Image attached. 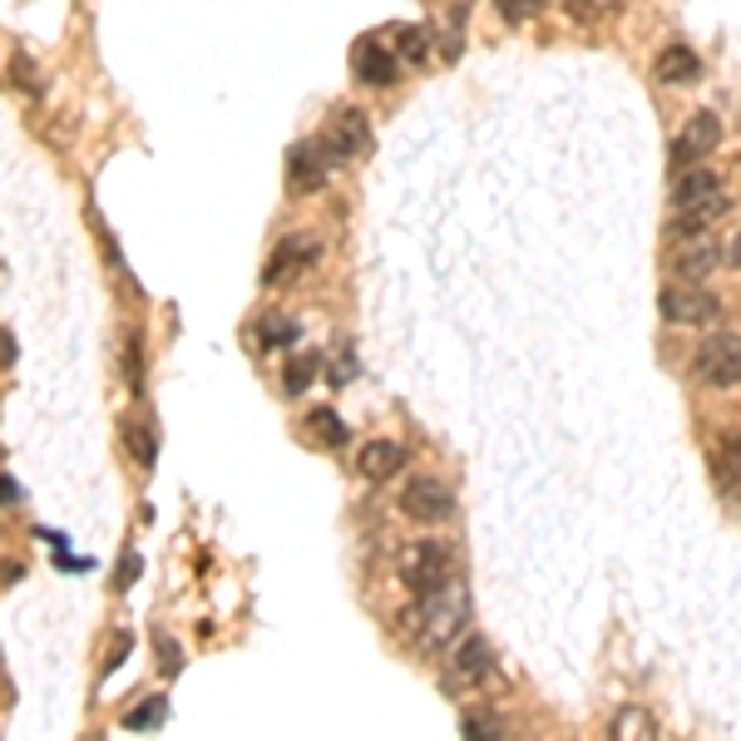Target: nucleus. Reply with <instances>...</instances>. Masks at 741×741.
<instances>
[{"instance_id": "obj_6", "label": "nucleus", "mask_w": 741, "mask_h": 741, "mask_svg": "<svg viewBox=\"0 0 741 741\" xmlns=\"http://www.w3.org/2000/svg\"><path fill=\"white\" fill-rule=\"evenodd\" d=\"M352 80L366 90H390L400 80V55L380 35H362L352 45Z\"/></svg>"}, {"instance_id": "obj_3", "label": "nucleus", "mask_w": 741, "mask_h": 741, "mask_svg": "<svg viewBox=\"0 0 741 741\" xmlns=\"http://www.w3.org/2000/svg\"><path fill=\"white\" fill-rule=\"evenodd\" d=\"M455 578V554L445 539H416L400 549V584L410 593H430Z\"/></svg>"}, {"instance_id": "obj_28", "label": "nucleus", "mask_w": 741, "mask_h": 741, "mask_svg": "<svg viewBox=\"0 0 741 741\" xmlns=\"http://www.w3.org/2000/svg\"><path fill=\"white\" fill-rule=\"evenodd\" d=\"M465 737H504V722L490 712H465Z\"/></svg>"}, {"instance_id": "obj_2", "label": "nucleus", "mask_w": 741, "mask_h": 741, "mask_svg": "<svg viewBox=\"0 0 741 741\" xmlns=\"http://www.w3.org/2000/svg\"><path fill=\"white\" fill-rule=\"evenodd\" d=\"M672 232L687 238V232H707L717 218L727 213V194H722V178L712 168H677L672 178Z\"/></svg>"}, {"instance_id": "obj_20", "label": "nucleus", "mask_w": 741, "mask_h": 741, "mask_svg": "<svg viewBox=\"0 0 741 741\" xmlns=\"http://www.w3.org/2000/svg\"><path fill=\"white\" fill-rule=\"evenodd\" d=\"M390 50L400 55V65H426V60H430V35H426V25H396V40H390Z\"/></svg>"}, {"instance_id": "obj_15", "label": "nucleus", "mask_w": 741, "mask_h": 741, "mask_svg": "<svg viewBox=\"0 0 741 741\" xmlns=\"http://www.w3.org/2000/svg\"><path fill=\"white\" fill-rule=\"evenodd\" d=\"M658 80L662 84H697V80H702V60H697V50L667 45L658 55Z\"/></svg>"}, {"instance_id": "obj_14", "label": "nucleus", "mask_w": 741, "mask_h": 741, "mask_svg": "<svg viewBox=\"0 0 741 741\" xmlns=\"http://www.w3.org/2000/svg\"><path fill=\"white\" fill-rule=\"evenodd\" d=\"M406 465V445L396 440H370L362 450V460H356V470L366 474V480H390V474Z\"/></svg>"}, {"instance_id": "obj_16", "label": "nucleus", "mask_w": 741, "mask_h": 741, "mask_svg": "<svg viewBox=\"0 0 741 741\" xmlns=\"http://www.w3.org/2000/svg\"><path fill=\"white\" fill-rule=\"evenodd\" d=\"M292 342H302V322H296V316H282V312L262 316L258 332H252V346H258V352H278V346H292Z\"/></svg>"}, {"instance_id": "obj_36", "label": "nucleus", "mask_w": 741, "mask_h": 741, "mask_svg": "<svg viewBox=\"0 0 741 741\" xmlns=\"http://www.w3.org/2000/svg\"><path fill=\"white\" fill-rule=\"evenodd\" d=\"M732 268H741V238L732 242Z\"/></svg>"}, {"instance_id": "obj_19", "label": "nucleus", "mask_w": 741, "mask_h": 741, "mask_svg": "<svg viewBox=\"0 0 741 741\" xmlns=\"http://www.w3.org/2000/svg\"><path fill=\"white\" fill-rule=\"evenodd\" d=\"M326 370V362H322V352H302V356H292L288 366H282V386H288V396H302L306 386H312L316 376Z\"/></svg>"}, {"instance_id": "obj_32", "label": "nucleus", "mask_w": 741, "mask_h": 741, "mask_svg": "<svg viewBox=\"0 0 741 741\" xmlns=\"http://www.w3.org/2000/svg\"><path fill=\"white\" fill-rule=\"evenodd\" d=\"M134 648V633H119V638L109 643V662H104V672H114V667H124V658H129Z\"/></svg>"}, {"instance_id": "obj_22", "label": "nucleus", "mask_w": 741, "mask_h": 741, "mask_svg": "<svg viewBox=\"0 0 741 741\" xmlns=\"http://www.w3.org/2000/svg\"><path fill=\"white\" fill-rule=\"evenodd\" d=\"M306 426H312V436L322 445H332V450H342L346 440H352V430H346V420L336 416V410H312L306 416Z\"/></svg>"}, {"instance_id": "obj_1", "label": "nucleus", "mask_w": 741, "mask_h": 741, "mask_svg": "<svg viewBox=\"0 0 741 741\" xmlns=\"http://www.w3.org/2000/svg\"><path fill=\"white\" fill-rule=\"evenodd\" d=\"M465 618H470V588L460 578H450V584H440L430 593H416V603L400 613V628L426 653H440L445 643L465 633Z\"/></svg>"}, {"instance_id": "obj_24", "label": "nucleus", "mask_w": 741, "mask_h": 741, "mask_svg": "<svg viewBox=\"0 0 741 741\" xmlns=\"http://www.w3.org/2000/svg\"><path fill=\"white\" fill-rule=\"evenodd\" d=\"M356 376H362V362H356V346H352V342H342V346H336V362L326 366V386H336V390H342V386H352Z\"/></svg>"}, {"instance_id": "obj_30", "label": "nucleus", "mask_w": 741, "mask_h": 741, "mask_svg": "<svg viewBox=\"0 0 741 741\" xmlns=\"http://www.w3.org/2000/svg\"><path fill=\"white\" fill-rule=\"evenodd\" d=\"M10 80H15L20 90L30 94V100H40V90H45V84L35 80V70H30V60H25V55H15V60H10Z\"/></svg>"}, {"instance_id": "obj_10", "label": "nucleus", "mask_w": 741, "mask_h": 741, "mask_svg": "<svg viewBox=\"0 0 741 741\" xmlns=\"http://www.w3.org/2000/svg\"><path fill=\"white\" fill-rule=\"evenodd\" d=\"M316 258H322V238H316V232H292V238H282L278 248H272L268 268H262V282H268V288H278V282L296 278L302 268H312Z\"/></svg>"}, {"instance_id": "obj_26", "label": "nucleus", "mask_w": 741, "mask_h": 741, "mask_svg": "<svg viewBox=\"0 0 741 741\" xmlns=\"http://www.w3.org/2000/svg\"><path fill=\"white\" fill-rule=\"evenodd\" d=\"M564 10L578 25H593V20H603L608 10H618V0H564Z\"/></svg>"}, {"instance_id": "obj_11", "label": "nucleus", "mask_w": 741, "mask_h": 741, "mask_svg": "<svg viewBox=\"0 0 741 741\" xmlns=\"http://www.w3.org/2000/svg\"><path fill=\"white\" fill-rule=\"evenodd\" d=\"M326 148H332L336 164H352V158H366L370 154V119L362 109H342L332 119V129L322 134Z\"/></svg>"}, {"instance_id": "obj_21", "label": "nucleus", "mask_w": 741, "mask_h": 741, "mask_svg": "<svg viewBox=\"0 0 741 741\" xmlns=\"http://www.w3.org/2000/svg\"><path fill=\"white\" fill-rule=\"evenodd\" d=\"M613 737H623V741H648V737H658V717H653L648 707H623V712L613 717Z\"/></svg>"}, {"instance_id": "obj_35", "label": "nucleus", "mask_w": 741, "mask_h": 741, "mask_svg": "<svg viewBox=\"0 0 741 741\" xmlns=\"http://www.w3.org/2000/svg\"><path fill=\"white\" fill-rule=\"evenodd\" d=\"M10 362H15V336L0 332V366H10Z\"/></svg>"}, {"instance_id": "obj_27", "label": "nucleus", "mask_w": 741, "mask_h": 741, "mask_svg": "<svg viewBox=\"0 0 741 741\" xmlns=\"http://www.w3.org/2000/svg\"><path fill=\"white\" fill-rule=\"evenodd\" d=\"M124 376H129V390H144V352H139V336H124Z\"/></svg>"}, {"instance_id": "obj_13", "label": "nucleus", "mask_w": 741, "mask_h": 741, "mask_svg": "<svg viewBox=\"0 0 741 741\" xmlns=\"http://www.w3.org/2000/svg\"><path fill=\"white\" fill-rule=\"evenodd\" d=\"M450 667H455V682H484V677L494 672V658H490V643L484 638H465L460 648H455V658H450Z\"/></svg>"}, {"instance_id": "obj_9", "label": "nucleus", "mask_w": 741, "mask_h": 741, "mask_svg": "<svg viewBox=\"0 0 741 741\" xmlns=\"http://www.w3.org/2000/svg\"><path fill=\"white\" fill-rule=\"evenodd\" d=\"M717 144H722V119H717L712 109H702V114H692V119L682 124V134H677L672 148H667V164H672V168H692L697 158H707Z\"/></svg>"}, {"instance_id": "obj_25", "label": "nucleus", "mask_w": 741, "mask_h": 741, "mask_svg": "<svg viewBox=\"0 0 741 741\" xmlns=\"http://www.w3.org/2000/svg\"><path fill=\"white\" fill-rule=\"evenodd\" d=\"M494 10H500L504 25H524V20H534L544 10V0H494Z\"/></svg>"}, {"instance_id": "obj_8", "label": "nucleus", "mask_w": 741, "mask_h": 741, "mask_svg": "<svg viewBox=\"0 0 741 741\" xmlns=\"http://www.w3.org/2000/svg\"><path fill=\"white\" fill-rule=\"evenodd\" d=\"M400 514L416 519V524H445L455 514V494L445 490L436 474H420V480H410L400 490Z\"/></svg>"}, {"instance_id": "obj_34", "label": "nucleus", "mask_w": 741, "mask_h": 741, "mask_svg": "<svg viewBox=\"0 0 741 741\" xmlns=\"http://www.w3.org/2000/svg\"><path fill=\"white\" fill-rule=\"evenodd\" d=\"M20 574H25V568H20L15 559H6V564H0V584H20Z\"/></svg>"}, {"instance_id": "obj_18", "label": "nucleus", "mask_w": 741, "mask_h": 741, "mask_svg": "<svg viewBox=\"0 0 741 741\" xmlns=\"http://www.w3.org/2000/svg\"><path fill=\"white\" fill-rule=\"evenodd\" d=\"M712 474H717V484L737 500V494H741V436L722 440V450H717V460H712Z\"/></svg>"}, {"instance_id": "obj_29", "label": "nucleus", "mask_w": 741, "mask_h": 741, "mask_svg": "<svg viewBox=\"0 0 741 741\" xmlns=\"http://www.w3.org/2000/svg\"><path fill=\"white\" fill-rule=\"evenodd\" d=\"M154 653H158V667H164V677H178V672H184V648H178L174 638H154Z\"/></svg>"}, {"instance_id": "obj_17", "label": "nucleus", "mask_w": 741, "mask_h": 741, "mask_svg": "<svg viewBox=\"0 0 741 741\" xmlns=\"http://www.w3.org/2000/svg\"><path fill=\"white\" fill-rule=\"evenodd\" d=\"M119 436H124V445H129L134 465H139V470H154V460H158V430L148 426V420H124Z\"/></svg>"}, {"instance_id": "obj_4", "label": "nucleus", "mask_w": 741, "mask_h": 741, "mask_svg": "<svg viewBox=\"0 0 741 741\" xmlns=\"http://www.w3.org/2000/svg\"><path fill=\"white\" fill-rule=\"evenodd\" d=\"M332 148L326 139H296L288 148V194L306 198V194H322L326 178H332Z\"/></svg>"}, {"instance_id": "obj_33", "label": "nucleus", "mask_w": 741, "mask_h": 741, "mask_svg": "<svg viewBox=\"0 0 741 741\" xmlns=\"http://www.w3.org/2000/svg\"><path fill=\"white\" fill-rule=\"evenodd\" d=\"M0 504H6V510H10V504H20V484L10 480V474H0Z\"/></svg>"}, {"instance_id": "obj_5", "label": "nucleus", "mask_w": 741, "mask_h": 741, "mask_svg": "<svg viewBox=\"0 0 741 741\" xmlns=\"http://www.w3.org/2000/svg\"><path fill=\"white\" fill-rule=\"evenodd\" d=\"M697 380L717 390L737 386L741 380V336L737 332H712L697 346Z\"/></svg>"}, {"instance_id": "obj_7", "label": "nucleus", "mask_w": 741, "mask_h": 741, "mask_svg": "<svg viewBox=\"0 0 741 741\" xmlns=\"http://www.w3.org/2000/svg\"><path fill=\"white\" fill-rule=\"evenodd\" d=\"M658 312L672 326H702L722 312V302L707 288H697V282H672V288H662V296H658Z\"/></svg>"}, {"instance_id": "obj_31", "label": "nucleus", "mask_w": 741, "mask_h": 741, "mask_svg": "<svg viewBox=\"0 0 741 741\" xmlns=\"http://www.w3.org/2000/svg\"><path fill=\"white\" fill-rule=\"evenodd\" d=\"M139 574H144V554H139V549H129V554H124V568L114 574V593L134 588V578H139Z\"/></svg>"}, {"instance_id": "obj_12", "label": "nucleus", "mask_w": 741, "mask_h": 741, "mask_svg": "<svg viewBox=\"0 0 741 741\" xmlns=\"http://www.w3.org/2000/svg\"><path fill=\"white\" fill-rule=\"evenodd\" d=\"M717 262H722V248H717L712 228L677 238V258H672V268H677V278H682V282H702L707 272L717 268Z\"/></svg>"}, {"instance_id": "obj_23", "label": "nucleus", "mask_w": 741, "mask_h": 741, "mask_svg": "<svg viewBox=\"0 0 741 741\" xmlns=\"http://www.w3.org/2000/svg\"><path fill=\"white\" fill-rule=\"evenodd\" d=\"M168 722V697H148L134 712H124V732H148V727H164Z\"/></svg>"}]
</instances>
